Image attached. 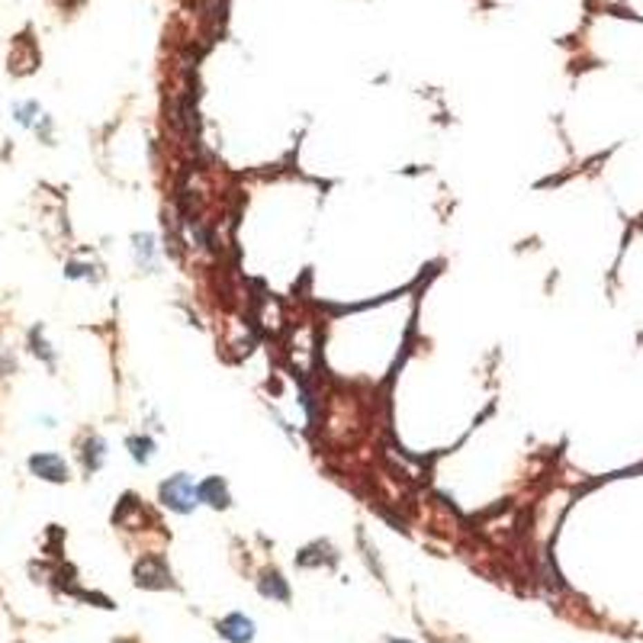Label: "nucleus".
Segmentation results:
<instances>
[{"label": "nucleus", "instance_id": "1", "mask_svg": "<svg viewBox=\"0 0 643 643\" xmlns=\"http://www.w3.org/2000/svg\"><path fill=\"white\" fill-rule=\"evenodd\" d=\"M158 495L171 512H193L196 502H200V489H196L193 479L186 473H174L171 479H164Z\"/></svg>", "mask_w": 643, "mask_h": 643}, {"label": "nucleus", "instance_id": "2", "mask_svg": "<svg viewBox=\"0 0 643 643\" xmlns=\"http://www.w3.org/2000/svg\"><path fill=\"white\" fill-rule=\"evenodd\" d=\"M29 470L39 479H48V483H65L68 479V466L58 454H36V457H29Z\"/></svg>", "mask_w": 643, "mask_h": 643}, {"label": "nucleus", "instance_id": "3", "mask_svg": "<svg viewBox=\"0 0 643 643\" xmlns=\"http://www.w3.org/2000/svg\"><path fill=\"white\" fill-rule=\"evenodd\" d=\"M135 582L145 588H161L168 586V569H164V563H161V557H145L135 566Z\"/></svg>", "mask_w": 643, "mask_h": 643}, {"label": "nucleus", "instance_id": "4", "mask_svg": "<svg viewBox=\"0 0 643 643\" xmlns=\"http://www.w3.org/2000/svg\"><path fill=\"white\" fill-rule=\"evenodd\" d=\"M219 634L229 643H251L254 637V624L244 615H229L219 621Z\"/></svg>", "mask_w": 643, "mask_h": 643}, {"label": "nucleus", "instance_id": "5", "mask_svg": "<svg viewBox=\"0 0 643 643\" xmlns=\"http://www.w3.org/2000/svg\"><path fill=\"white\" fill-rule=\"evenodd\" d=\"M200 502L206 505H215V508H225L229 505V489L219 476H209L203 486H200Z\"/></svg>", "mask_w": 643, "mask_h": 643}, {"label": "nucleus", "instance_id": "6", "mask_svg": "<svg viewBox=\"0 0 643 643\" xmlns=\"http://www.w3.org/2000/svg\"><path fill=\"white\" fill-rule=\"evenodd\" d=\"M258 588H261V595H271V598H280V602H289V588L283 586V579H280L277 573L264 576L261 582H258Z\"/></svg>", "mask_w": 643, "mask_h": 643}, {"label": "nucleus", "instance_id": "7", "mask_svg": "<svg viewBox=\"0 0 643 643\" xmlns=\"http://www.w3.org/2000/svg\"><path fill=\"white\" fill-rule=\"evenodd\" d=\"M103 448H106V444H103L100 438H90V441H87V450H81V457H87V470H97V466H100Z\"/></svg>", "mask_w": 643, "mask_h": 643}, {"label": "nucleus", "instance_id": "8", "mask_svg": "<svg viewBox=\"0 0 643 643\" xmlns=\"http://www.w3.org/2000/svg\"><path fill=\"white\" fill-rule=\"evenodd\" d=\"M151 444L148 438H129V450H132V457L139 460V463H148V457H151Z\"/></svg>", "mask_w": 643, "mask_h": 643}]
</instances>
